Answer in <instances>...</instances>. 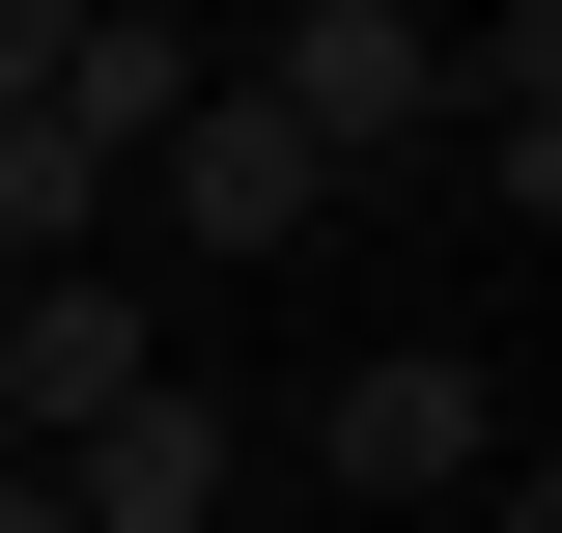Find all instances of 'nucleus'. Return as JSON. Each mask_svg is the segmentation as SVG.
Returning a JSON list of instances; mask_svg holds the SVG:
<instances>
[{
  "mask_svg": "<svg viewBox=\"0 0 562 533\" xmlns=\"http://www.w3.org/2000/svg\"><path fill=\"white\" fill-rule=\"evenodd\" d=\"M198 84H225L198 29H140V0H57V84H29V113H57L85 169H169V113H198Z\"/></svg>",
  "mask_w": 562,
  "mask_h": 533,
  "instance_id": "nucleus-6",
  "label": "nucleus"
},
{
  "mask_svg": "<svg viewBox=\"0 0 562 533\" xmlns=\"http://www.w3.org/2000/svg\"><path fill=\"white\" fill-rule=\"evenodd\" d=\"M338 197H366V169H310L254 84H198V113H169V225H198V253H310Z\"/></svg>",
  "mask_w": 562,
  "mask_h": 533,
  "instance_id": "nucleus-5",
  "label": "nucleus"
},
{
  "mask_svg": "<svg viewBox=\"0 0 562 533\" xmlns=\"http://www.w3.org/2000/svg\"><path fill=\"white\" fill-rule=\"evenodd\" d=\"M113 394H169V309H140V281L85 253V281H29V309H0V450L57 477L85 421H113Z\"/></svg>",
  "mask_w": 562,
  "mask_h": 533,
  "instance_id": "nucleus-2",
  "label": "nucleus"
},
{
  "mask_svg": "<svg viewBox=\"0 0 562 533\" xmlns=\"http://www.w3.org/2000/svg\"><path fill=\"white\" fill-rule=\"evenodd\" d=\"M310 169H394V140H450V29H394V0H281V57H225Z\"/></svg>",
  "mask_w": 562,
  "mask_h": 533,
  "instance_id": "nucleus-1",
  "label": "nucleus"
},
{
  "mask_svg": "<svg viewBox=\"0 0 562 533\" xmlns=\"http://www.w3.org/2000/svg\"><path fill=\"white\" fill-rule=\"evenodd\" d=\"M225 506H254V421H225L198 365H169V394H113V421L57 450V533H225Z\"/></svg>",
  "mask_w": 562,
  "mask_h": 533,
  "instance_id": "nucleus-4",
  "label": "nucleus"
},
{
  "mask_svg": "<svg viewBox=\"0 0 562 533\" xmlns=\"http://www.w3.org/2000/svg\"><path fill=\"white\" fill-rule=\"evenodd\" d=\"M29 84H57V0H0V113H29Z\"/></svg>",
  "mask_w": 562,
  "mask_h": 533,
  "instance_id": "nucleus-7",
  "label": "nucleus"
},
{
  "mask_svg": "<svg viewBox=\"0 0 562 533\" xmlns=\"http://www.w3.org/2000/svg\"><path fill=\"white\" fill-rule=\"evenodd\" d=\"M479 450H506V394L450 365V337L338 365V421H310V477H338V506H479Z\"/></svg>",
  "mask_w": 562,
  "mask_h": 533,
  "instance_id": "nucleus-3",
  "label": "nucleus"
}]
</instances>
